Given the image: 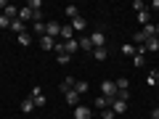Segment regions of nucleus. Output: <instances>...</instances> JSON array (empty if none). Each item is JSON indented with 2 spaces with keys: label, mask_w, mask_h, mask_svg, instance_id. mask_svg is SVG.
Segmentation results:
<instances>
[{
  "label": "nucleus",
  "mask_w": 159,
  "mask_h": 119,
  "mask_svg": "<svg viewBox=\"0 0 159 119\" xmlns=\"http://www.w3.org/2000/svg\"><path fill=\"white\" fill-rule=\"evenodd\" d=\"M101 95H103V98H109V101H114V98H117V82L106 79V82L101 85Z\"/></svg>",
  "instance_id": "obj_1"
},
{
  "label": "nucleus",
  "mask_w": 159,
  "mask_h": 119,
  "mask_svg": "<svg viewBox=\"0 0 159 119\" xmlns=\"http://www.w3.org/2000/svg\"><path fill=\"white\" fill-rule=\"evenodd\" d=\"M45 37L58 40V37H61V24H58V21H48L45 24Z\"/></svg>",
  "instance_id": "obj_2"
},
{
  "label": "nucleus",
  "mask_w": 159,
  "mask_h": 119,
  "mask_svg": "<svg viewBox=\"0 0 159 119\" xmlns=\"http://www.w3.org/2000/svg\"><path fill=\"white\" fill-rule=\"evenodd\" d=\"M29 98H32L34 101V106H45V95H43V90H40V87H32V93H29Z\"/></svg>",
  "instance_id": "obj_3"
},
{
  "label": "nucleus",
  "mask_w": 159,
  "mask_h": 119,
  "mask_svg": "<svg viewBox=\"0 0 159 119\" xmlns=\"http://www.w3.org/2000/svg\"><path fill=\"white\" fill-rule=\"evenodd\" d=\"M93 117H96V114H93L88 106H77L74 108V119H93Z\"/></svg>",
  "instance_id": "obj_4"
},
{
  "label": "nucleus",
  "mask_w": 159,
  "mask_h": 119,
  "mask_svg": "<svg viewBox=\"0 0 159 119\" xmlns=\"http://www.w3.org/2000/svg\"><path fill=\"white\" fill-rule=\"evenodd\" d=\"M109 108H111L114 114H125V111H127V101H119V98H114Z\"/></svg>",
  "instance_id": "obj_5"
},
{
  "label": "nucleus",
  "mask_w": 159,
  "mask_h": 119,
  "mask_svg": "<svg viewBox=\"0 0 159 119\" xmlns=\"http://www.w3.org/2000/svg\"><path fill=\"white\" fill-rule=\"evenodd\" d=\"M90 42H93V51H96V48H103V42H106L103 32H93L90 34Z\"/></svg>",
  "instance_id": "obj_6"
},
{
  "label": "nucleus",
  "mask_w": 159,
  "mask_h": 119,
  "mask_svg": "<svg viewBox=\"0 0 159 119\" xmlns=\"http://www.w3.org/2000/svg\"><path fill=\"white\" fill-rule=\"evenodd\" d=\"M3 16H6L8 21H16V19H19V8L8 3V6H6V11H3Z\"/></svg>",
  "instance_id": "obj_7"
},
{
  "label": "nucleus",
  "mask_w": 159,
  "mask_h": 119,
  "mask_svg": "<svg viewBox=\"0 0 159 119\" xmlns=\"http://www.w3.org/2000/svg\"><path fill=\"white\" fill-rule=\"evenodd\" d=\"M69 40H74V29L69 24H64L61 27V42H69Z\"/></svg>",
  "instance_id": "obj_8"
},
{
  "label": "nucleus",
  "mask_w": 159,
  "mask_h": 119,
  "mask_svg": "<svg viewBox=\"0 0 159 119\" xmlns=\"http://www.w3.org/2000/svg\"><path fill=\"white\" fill-rule=\"evenodd\" d=\"M69 27H72V29H80V32H82V29L88 27V21H85V19H82V16H74L72 21H69Z\"/></svg>",
  "instance_id": "obj_9"
},
{
  "label": "nucleus",
  "mask_w": 159,
  "mask_h": 119,
  "mask_svg": "<svg viewBox=\"0 0 159 119\" xmlns=\"http://www.w3.org/2000/svg\"><path fill=\"white\" fill-rule=\"evenodd\" d=\"M29 19H32V21H34V13H32V11H29V8H27V6H24V8H19V21H24V24H27V21H29Z\"/></svg>",
  "instance_id": "obj_10"
},
{
  "label": "nucleus",
  "mask_w": 159,
  "mask_h": 119,
  "mask_svg": "<svg viewBox=\"0 0 159 119\" xmlns=\"http://www.w3.org/2000/svg\"><path fill=\"white\" fill-rule=\"evenodd\" d=\"M77 51H80V42H77V40L64 42V53H69V56H72V53H77Z\"/></svg>",
  "instance_id": "obj_11"
},
{
  "label": "nucleus",
  "mask_w": 159,
  "mask_h": 119,
  "mask_svg": "<svg viewBox=\"0 0 159 119\" xmlns=\"http://www.w3.org/2000/svg\"><path fill=\"white\" fill-rule=\"evenodd\" d=\"M40 48H43V51H53V48H56V40H51V37H40Z\"/></svg>",
  "instance_id": "obj_12"
},
{
  "label": "nucleus",
  "mask_w": 159,
  "mask_h": 119,
  "mask_svg": "<svg viewBox=\"0 0 159 119\" xmlns=\"http://www.w3.org/2000/svg\"><path fill=\"white\" fill-rule=\"evenodd\" d=\"M11 29L16 32V37H19V34H24V32H27V24H24V21H19V19H16V21H11Z\"/></svg>",
  "instance_id": "obj_13"
},
{
  "label": "nucleus",
  "mask_w": 159,
  "mask_h": 119,
  "mask_svg": "<svg viewBox=\"0 0 159 119\" xmlns=\"http://www.w3.org/2000/svg\"><path fill=\"white\" fill-rule=\"evenodd\" d=\"M88 87H90V85H88L85 79H77V82H74V93H77V95H82V93H88Z\"/></svg>",
  "instance_id": "obj_14"
},
{
  "label": "nucleus",
  "mask_w": 159,
  "mask_h": 119,
  "mask_svg": "<svg viewBox=\"0 0 159 119\" xmlns=\"http://www.w3.org/2000/svg\"><path fill=\"white\" fill-rule=\"evenodd\" d=\"M143 37H146V40L157 37V24H146V27H143Z\"/></svg>",
  "instance_id": "obj_15"
},
{
  "label": "nucleus",
  "mask_w": 159,
  "mask_h": 119,
  "mask_svg": "<svg viewBox=\"0 0 159 119\" xmlns=\"http://www.w3.org/2000/svg\"><path fill=\"white\" fill-rule=\"evenodd\" d=\"M74 82H77L74 77H66V79L61 82V93H69V90H74Z\"/></svg>",
  "instance_id": "obj_16"
},
{
  "label": "nucleus",
  "mask_w": 159,
  "mask_h": 119,
  "mask_svg": "<svg viewBox=\"0 0 159 119\" xmlns=\"http://www.w3.org/2000/svg\"><path fill=\"white\" fill-rule=\"evenodd\" d=\"M106 56H109L106 48H96V51H93V58H96V61H106Z\"/></svg>",
  "instance_id": "obj_17"
},
{
  "label": "nucleus",
  "mask_w": 159,
  "mask_h": 119,
  "mask_svg": "<svg viewBox=\"0 0 159 119\" xmlns=\"http://www.w3.org/2000/svg\"><path fill=\"white\" fill-rule=\"evenodd\" d=\"M64 95H66V103H69V106H74V108H77V101H80V95H77V93H74V90H69V93H64Z\"/></svg>",
  "instance_id": "obj_18"
},
{
  "label": "nucleus",
  "mask_w": 159,
  "mask_h": 119,
  "mask_svg": "<svg viewBox=\"0 0 159 119\" xmlns=\"http://www.w3.org/2000/svg\"><path fill=\"white\" fill-rule=\"evenodd\" d=\"M21 111H24V114L34 111V101H32V98H24V101H21Z\"/></svg>",
  "instance_id": "obj_19"
},
{
  "label": "nucleus",
  "mask_w": 159,
  "mask_h": 119,
  "mask_svg": "<svg viewBox=\"0 0 159 119\" xmlns=\"http://www.w3.org/2000/svg\"><path fill=\"white\" fill-rule=\"evenodd\" d=\"M32 32L37 34V37H45V24H43V21H34V27H32Z\"/></svg>",
  "instance_id": "obj_20"
},
{
  "label": "nucleus",
  "mask_w": 159,
  "mask_h": 119,
  "mask_svg": "<svg viewBox=\"0 0 159 119\" xmlns=\"http://www.w3.org/2000/svg\"><path fill=\"white\" fill-rule=\"evenodd\" d=\"M77 42H80V48H82V51H90V53H93V42H90V37H80Z\"/></svg>",
  "instance_id": "obj_21"
},
{
  "label": "nucleus",
  "mask_w": 159,
  "mask_h": 119,
  "mask_svg": "<svg viewBox=\"0 0 159 119\" xmlns=\"http://www.w3.org/2000/svg\"><path fill=\"white\" fill-rule=\"evenodd\" d=\"M127 87H130V79H127V77H119V79H117V93L127 90Z\"/></svg>",
  "instance_id": "obj_22"
},
{
  "label": "nucleus",
  "mask_w": 159,
  "mask_h": 119,
  "mask_svg": "<svg viewBox=\"0 0 159 119\" xmlns=\"http://www.w3.org/2000/svg\"><path fill=\"white\" fill-rule=\"evenodd\" d=\"M133 45H138V48L146 45V37H143V32H135V34H133Z\"/></svg>",
  "instance_id": "obj_23"
},
{
  "label": "nucleus",
  "mask_w": 159,
  "mask_h": 119,
  "mask_svg": "<svg viewBox=\"0 0 159 119\" xmlns=\"http://www.w3.org/2000/svg\"><path fill=\"white\" fill-rule=\"evenodd\" d=\"M138 21H141L143 27H146V24H151V13H148V8H146V11H141V13H138Z\"/></svg>",
  "instance_id": "obj_24"
},
{
  "label": "nucleus",
  "mask_w": 159,
  "mask_h": 119,
  "mask_svg": "<svg viewBox=\"0 0 159 119\" xmlns=\"http://www.w3.org/2000/svg\"><path fill=\"white\" fill-rule=\"evenodd\" d=\"M146 51H159V37H151V40H146Z\"/></svg>",
  "instance_id": "obj_25"
},
{
  "label": "nucleus",
  "mask_w": 159,
  "mask_h": 119,
  "mask_svg": "<svg viewBox=\"0 0 159 119\" xmlns=\"http://www.w3.org/2000/svg\"><path fill=\"white\" fill-rule=\"evenodd\" d=\"M96 106L103 111V108H109V106H111V101H109V98H103V95H98V98H96Z\"/></svg>",
  "instance_id": "obj_26"
},
{
  "label": "nucleus",
  "mask_w": 159,
  "mask_h": 119,
  "mask_svg": "<svg viewBox=\"0 0 159 119\" xmlns=\"http://www.w3.org/2000/svg\"><path fill=\"white\" fill-rule=\"evenodd\" d=\"M135 45H133V42H127V45H122V56H135Z\"/></svg>",
  "instance_id": "obj_27"
},
{
  "label": "nucleus",
  "mask_w": 159,
  "mask_h": 119,
  "mask_svg": "<svg viewBox=\"0 0 159 119\" xmlns=\"http://www.w3.org/2000/svg\"><path fill=\"white\" fill-rule=\"evenodd\" d=\"M64 13L69 16V21H72L74 16H80V13H77V6H66V8H64Z\"/></svg>",
  "instance_id": "obj_28"
},
{
  "label": "nucleus",
  "mask_w": 159,
  "mask_h": 119,
  "mask_svg": "<svg viewBox=\"0 0 159 119\" xmlns=\"http://www.w3.org/2000/svg\"><path fill=\"white\" fill-rule=\"evenodd\" d=\"M98 119H117V114H114L111 108H103V111L98 114Z\"/></svg>",
  "instance_id": "obj_29"
},
{
  "label": "nucleus",
  "mask_w": 159,
  "mask_h": 119,
  "mask_svg": "<svg viewBox=\"0 0 159 119\" xmlns=\"http://www.w3.org/2000/svg\"><path fill=\"white\" fill-rule=\"evenodd\" d=\"M29 42H32V34H29V32L19 34V45H29Z\"/></svg>",
  "instance_id": "obj_30"
},
{
  "label": "nucleus",
  "mask_w": 159,
  "mask_h": 119,
  "mask_svg": "<svg viewBox=\"0 0 159 119\" xmlns=\"http://www.w3.org/2000/svg\"><path fill=\"white\" fill-rule=\"evenodd\" d=\"M133 64H135V66H143V64H146V56H143V53H135V56H133Z\"/></svg>",
  "instance_id": "obj_31"
},
{
  "label": "nucleus",
  "mask_w": 159,
  "mask_h": 119,
  "mask_svg": "<svg viewBox=\"0 0 159 119\" xmlns=\"http://www.w3.org/2000/svg\"><path fill=\"white\" fill-rule=\"evenodd\" d=\"M69 58H72L69 53H58V64H61V66H66V64H69Z\"/></svg>",
  "instance_id": "obj_32"
},
{
  "label": "nucleus",
  "mask_w": 159,
  "mask_h": 119,
  "mask_svg": "<svg viewBox=\"0 0 159 119\" xmlns=\"http://www.w3.org/2000/svg\"><path fill=\"white\" fill-rule=\"evenodd\" d=\"M133 8H135V11H138V13H141V11H146V6H143L141 0H133Z\"/></svg>",
  "instance_id": "obj_33"
},
{
  "label": "nucleus",
  "mask_w": 159,
  "mask_h": 119,
  "mask_svg": "<svg viewBox=\"0 0 159 119\" xmlns=\"http://www.w3.org/2000/svg\"><path fill=\"white\" fill-rule=\"evenodd\" d=\"M0 29H11V21L6 16H0Z\"/></svg>",
  "instance_id": "obj_34"
},
{
  "label": "nucleus",
  "mask_w": 159,
  "mask_h": 119,
  "mask_svg": "<svg viewBox=\"0 0 159 119\" xmlns=\"http://www.w3.org/2000/svg\"><path fill=\"white\" fill-rule=\"evenodd\" d=\"M151 119H159V108H154V111H151Z\"/></svg>",
  "instance_id": "obj_35"
},
{
  "label": "nucleus",
  "mask_w": 159,
  "mask_h": 119,
  "mask_svg": "<svg viewBox=\"0 0 159 119\" xmlns=\"http://www.w3.org/2000/svg\"><path fill=\"white\" fill-rule=\"evenodd\" d=\"M6 6H8V3H6V0H0V13H3V11H6Z\"/></svg>",
  "instance_id": "obj_36"
},
{
  "label": "nucleus",
  "mask_w": 159,
  "mask_h": 119,
  "mask_svg": "<svg viewBox=\"0 0 159 119\" xmlns=\"http://www.w3.org/2000/svg\"><path fill=\"white\" fill-rule=\"evenodd\" d=\"M151 8H154V11H159V0H154V3H151Z\"/></svg>",
  "instance_id": "obj_37"
},
{
  "label": "nucleus",
  "mask_w": 159,
  "mask_h": 119,
  "mask_svg": "<svg viewBox=\"0 0 159 119\" xmlns=\"http://www.w3.org/2000/svg\"><path fill=\"white\" fill-rule=\"evenodd\" d=\"M157 37H159V24H157Z\"/></svg>",
  "instance_id": "obj_38"
},
{
  "label": "nucleus",
  "mask_w": 159,
  "mask_h": 119,
  "mask_svg": "<svg viewBox=\"0 0 159 119\" xmlns=\"http://www.w3.org/2000/svg\"><path fill=\"white\" fill-rule=\"evenodd\" d=\"M154 74H157V77H159V66H157V72H154Z\"/></svg>",
  "instance_id": "obj_39"
},
{
  "label": "nucleus",
  "mask_w": 159,
  "mask_h": 119,
  "mask_svg": "<svg viewBox=\"0 0 159 119\" xmlns=\"http://www.w3.org/2000/svg\"><path fill=\"white\" fill-rule=\"evenodd\" d=\"M157 85H159V77H157Z\"/></svg>",
  "instance_id": "obj_40"
},
{
  "label": "nucleus",
  "mask_w": 159,
  "mask_h": 119,
  "mask_svg": "<svg viewBox=\"0 0 159 119\" xmlns=\"http://www.w3.org/2000/svg\"><path fill=\"white\" fill-rule=\"evenodd\" d=\"M93 119H98V117H93Z\"/></svg>",
  "instance_id": "obj_41"
},
{
  "label": "nucleus",
  "mask_w": 159,
  "mask_h": 119,
  "mask_svg": "<svg viewBox=\"0 0 159 119\" xmlns=\"http://www.w3.org/2000/svg\"><path fill=\"white\" fill-rule=\"evenodd\" d=\"M0 16H3V13H0Z\"/></svg>",
  "instance_id": "obj_42"
}]
</instances>
